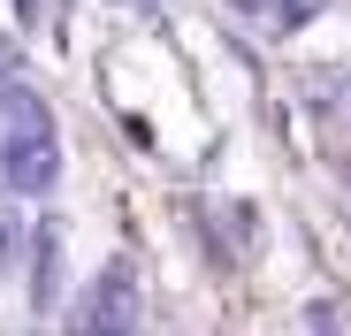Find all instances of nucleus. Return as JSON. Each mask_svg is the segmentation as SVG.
<instances>
[{
	"label": "nucleus",
	"mask_w": 351,
	"mask_h": 336,
	"mask_svg": "<svg viewBox=\"0 0 351 336\" xmlns=\"http://www.w3.org/2000/svg\"><path fill=\"white\" fill-rule=\"evenodd\" d=\"M31 275H38V283H31V298H38V306L62 298V237H53V230H38V237H31Z\"/></svg>",
	"instance_id": "f03ea898"
},
{
	"label": "nucleus",
	"mask_w": 351,
	"mask_h": 336,
	"mask_svg": "<svg viewBox=\"0 0 351 336\" xmlns=\"http://www.w3.org/2000/svg\"><path fill=\"white\" fill-rule=\"evenodd\" d=\"M237 8H252V16H267V23H306L321 0H237Z\"/></svg>",
	"instance_id": "7ed1b4c3"
},
{
	"label": "nucleus",
	"mask_w": 351,
	"mask_h": 336,
	"mask_svg": "<svg viewBox=\"0 0 351 336\" xmlns=\"http://www.w3.org/2000/svg\"><path fill=\"white\" fill-rule=\"evenodd\" d=\"M53 176H62V160H53V130L0 145V184H8L16 199H38V191H53Z\"/></svg>",
	"instance_id": "f257e3e1"
}]
</instances>
